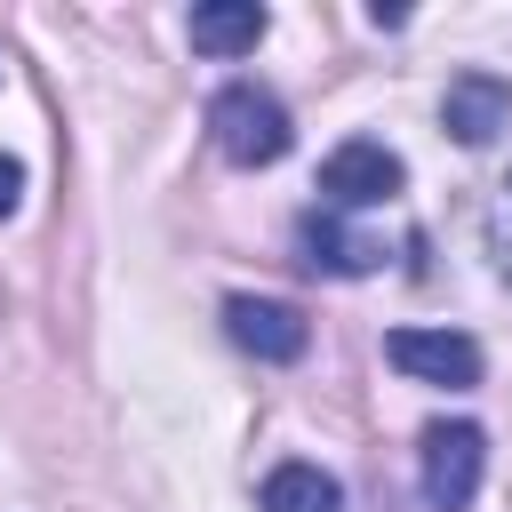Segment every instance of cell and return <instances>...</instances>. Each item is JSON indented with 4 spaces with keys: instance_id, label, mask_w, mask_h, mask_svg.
<instances>
[{
    "instance_id": "obj_2",
    "label": "cell",
    "mask_w": 512,
    "mask_h": 512,
    "mask_svg": "<svg viewBox=\"0 0 512 512\" xmlns=\"http://www.w3.org/2000/svg\"><path fill=\"white\" fill-rule=\"evenodd\" d=\"M480 464H488L480 424H424V504L432 512H472Z\"/></svg>"
},
{
    "instance_id": "obj_6",
    "label": "cell",
    "mask_w": 512,
    "mask_h": 512,
    "mask_svg": "<svg viewBox=\"0 0 512 512\" xmlns=\"http://www.w3.org/2000/svg\"><path fill=\"white\" fill-rule=\"evenodd\" d=\"M224 328H232V344L256 352V360H304V344H312L304 312H296V304H272V296H232V304H224Z\"/></svg>"
},
{
    "instance_id": "obj_7",
    "label": "cell",
    "mask_w": 512,
    "mask_h": 512,
    "mask_svg": "<svg viewBox=\"0 0 512 512\" xmlns=\"http://www.w3.org/2000/svg\"><path fill=\"white\" fill-rule=\"evenodd\" d=\"M296 248H304L312 272H336V280H360V272L384 264V248H376L368 232L336 224V208H304V216H296Z\"/></svg>"
},
{
    "instance_id": "obj_1",
    "label": "cell",
    "mask_w": 512,
    "mask_h": 512,
    "mask_svg": "<svg viewBox=\"0 0 512 512\" xmlns=\"http://www.w3.org/2000/svg\"><path fill=\"white\" fill-rule=\"evenodd\" d=\"M208 128H216V152H224L232 168H272V160L296 144V128H288V104H280L272 88H256V80H232V88H216V104H208Z\"/></svg>"
},
{
    "instance_id": "obj_4",
    "label": "cell",
    "mask_w": 512,
    "mask_h": 512,
    "mask_svg": "<svg viewBox=\"0 0 512 512\" xmlns=\"http://www.w3.org/2000/svg\"><path fill=\"white\" fill-rule=\"evenodd\" d=\"M384 360L400 376H416V384H448V392L480 384V344L456 336V328H392L384 336Z\"/></svg>"
},
{
    "instance_id": "obj_11",
    "label": "cell",
    "mask_w": 512,
    "mask_h": 512,
    "mask_svg": "<svg viewBox=\"0 0 512 512\" xmlns=\"http://www.w3.org/2000/svg\"><path fill=\"white\" fill-rule=\"evenodd\" d=\"M16 192H24V168H16V160H8V152H0V216H8V208H16Z\"/></svg>"
},
{
    "instance_id": "obj_5",
    "label": "cell",
    "mask_w": 512,
    "mask_h": 512,
    "mask_svg": "<svg viewBox=\"0 0 512 512\" xmlns=\"http://www.w3.org/2000/svg\"><path fill=\"white\" fill-rule=\"evenodd\" d=\"M440 128L456 136V144H496L504 128H512V88L496 80V72H456L448 80V96H440Z\"/></svg>"
},
{
    "instance_id": "obj_9",
    "label": "cell",
    "mask_w": 512,
    "mask_h": 512,
    "mask_svg": "<svg viewBox=\"0 0 512 512\" xmlns=\"http://www.w3.org/2000/svg\"><path fill=\"white\" fill-rule=\"evenodd\" d=\"M264 512H344V488H336L320 464H272Z\"/></svg>"
},
{
    "instance_id": "obj_3",
    "label": "cell",
    "mask_w": 512,
    "mask_h": 512,
    "mask_svg": "<svg viewBox=\"0 0 512 512\" xmlns=\"http://www.w3.org/2000/svg\"><path fill=\"white\" fill-rule=\"evenodd\" d=\"M400 184H408L400 152H384V144H368V136H352V144H336V152L320 160V200H328V208H376V200H392Z\"/></svg>"
},
{
    "instance_id": "obj_8",
    "label": "cell",
    "mask_w": 512,
    "mask_h": 512,
    "mask_svg": "<svg viewBox=\"0 0 512 512\" xmlns=\"http://www.w3.org/2000/svg\"><path fill=\"white\" fill-rule=\"evenodd\" d=\"M184 32H192L200 56H240V48L264 40V8H256V0H200Z\"/></svg>"
},
{
    "instance_id": "obj_10",
    "label": "cell",
    "mask_w": 512,
    "mask_h": 512,
    "mask_svg": "<svg viewBox=\"0 0 512 512\" xmlns=\"http://www.w3.org/2000/svg\"><path fill=\"white\" fill-rule=\"evenodd\" d=\"M488 256H496V272L512 280V176H504L496 200H488Z\"/></svg>"
}]
</instances>
